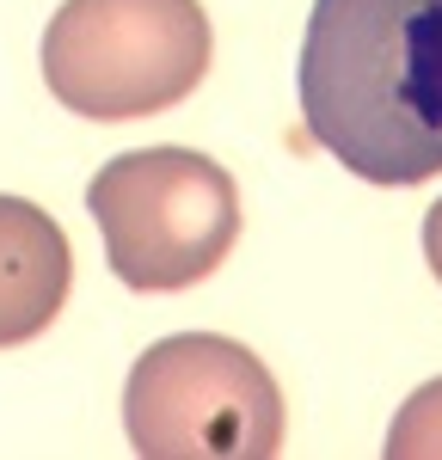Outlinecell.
Instances as JSON below:
<instances>
[{"mask_svg":"<svg viewBox=\"0 0 442 460\" xmlns=\"http://www.w3.org/2000/svg\"><path fill=\"white\" fill-rule=\"evenodd\" d=\"M424 258H430V277L442 283V203L424 215Z\"/></svg>","mask_w":442,"mask_h":460,"instance_id":"cell-7","label":"cell"},{"mask_svg":"<svg viewBox=\"0 0 442 460\" xmlns=\"http://www.w3.org/2000/svg\"><path fill=\"white\" fill-rule=\"evenodd\" d=\"M387 460H442V381L418 387L387 429Z\"/></svg>","mask_w":442,"mask_h":460,"instance_id":"cell-6","label":"cell"},{"mask_svg":"<svg viewBox=\"0 0 442 460\" xmlns=\"http://www.w3.org/2000/svg\"><path fill=\"white\" fill-rule=\"evenodd\" d=\"M123 429L142 460H270L283 448V387L246 344L179 332L136 356Z\"/></svg>","mask_w":442,"mask_h":460,"instance_id":"cell-4","label":"cell"},{"mask_svg":"<svg viewBox=\"0 0 442 460\" xmlns=\"http://www.w3.org/2000/svg\"><path fill=\"white\" fill-rule=\"evenodd\" d=\"M86 209L105 234L117 283L136 295H172L216 277L240 240V190L209 154L136 147L86 184Z\"/></svg>","mask_w":442,"mask_h":460,"instance_id":"cell-2","label":"cell"},{"mask_svg":"<svg viewBox=\"0 0 442 460\" xmlns=\"http://www.w3.org/2000/svg\"><path fill=\"white\" fill-rule=\"evenodd\" d=\"M74 288V252L56 215L25 197H0V350L49 332Z\"/></svg>","mask_w":442,"mask_h":460,"instance_id":"cell-5","label":"cell"},{"mask_svg":"<svg viewBox=\"0 0 442 460\" xmlns=\"http://www.w3.org/2000/svg\"><path fill=\"white\" fill-rule=\"evenodd\" d=\"M301 129L368 184L442 178V0H314Z\"/></svg>","mask_w":442,"mask_h":460,"instance_id":"cell-1","label":"cell"},{"mask_svg":"<svg viewBox=\"0 0 442 460\" xmlns=\"http://www.w3.org/2000/svg\"><path fill=\"white\" fill-rule=\"evenodd\" d=\"M209 49L216 37L197 0H62L43 31V80L56 105L129 123L197 93Z\"/></svg>","mask_w":442,"mask_h":460,"instance_id":"cell-3","label":"cell"}]
</instances>
